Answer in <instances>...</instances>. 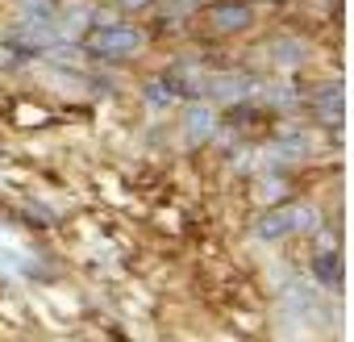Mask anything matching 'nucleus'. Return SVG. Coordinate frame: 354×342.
<instances>
[{"label":"nucleus","mask_w":354,"mask_h":342,"mask_svg":"<svg viewBox=\"0 0 354 342\" xmlns=\"http://www.w3.org/2000/svg\"><path fill=\"white\" fill-rule=\"evenodd\" d=\"M146 46V34L129 21H104V26H92V34L84 38V55L100 59V63H121V59H133L138 51Z\"/></svg>","instance_id":"obj_1"},{"label":"nucleus","mask_w":354,"mask_h":342,"mask_svg":"<svg viewBox=\"0 0 354 342\" xmlns=\"http://www.w3.org/2000/svg\"><path fill=\"white\" fill-rule=\"evenodd\" d=\"M317 226H321L317 209H308V205H275V209L254 217V238L259 242H283L292 234H317Z\"/></svg>","instance_id":"obj_2"},{"label":"nucleus","mask_w":354,"mask_h":342,"mask_svg":"<svg viewBox=\"0 0 354 342\" xmlns=\"http://www.w3.org/2000/svg\"><path fill=\"white\" fill-rule=\"evenodd\" d=\"M209 26L213 34H246L254 26V9L246 5V0H217V5H209Z\"/></svg>","instance_id":"obj_3"},{"label":"nucleus","mask_w":354,"mask_h":342,"mask_svg":"<svg viewBox=\"0 0 354 342\" xmlns=\"http://www.w3.org/2000/svg\"><path fill=\"white\" fill-rule=\"evenodd\" d=\"M313 117L321 121V125H329V129H337V125H346V84H321L317 92H313Z\"/></svg>","instance_id":"obj_4"},{"label":"nucleus","mask_w":354,"mask_h":342,"mask_svg":"<svg viewBox=\"0 0 354 342\" xmlns=\"http://www.w3.org/2000/svg\"><path fill=\"white\" fill-rule=\"evenodd\" d=\"M321 234V251L313 255V280H321L325 288H337L342 284V255H337V246H333V238L325 234V230H317Z\"/></svg>","instance_id":"obj_5"},{"label":"nucleus","mask_w":354,"mask_h":342,"mask_svg":"<svg viewBox=\"0 0 354 342\" xmlns=\"http://www.w3.org/2000/svg\"><path fill=\"white\" fill-rule=\"evenodd\" d=\"M205 92H209L213 100H242L246 92H254V84H250L246 75H221V80H209Z\"/></svg>","instance_id":"obj_6"},{"label":"nucleus","mask_w":354,"mask_h":342,"mask_svg":"<svg viewBox=\"0 0 354 342\" xmlns=\"http://www.w3.org/2000/svg\"><path fill=\"white\" fill-rule=\"evenodd\" d=\"M55 17H59V0H17V21L46 26Z\"/></svg>","instance_id":"obj_7"},{"label":"nucleus","mask_w":354,"mask_h":342,"mask_svg":"<svg viewBox=\"0 0 354 342\" xmlns=\"http://www.w3.org/2000/svg\"><path fill=\"white\" fill-rule=\"evenodd\" d=\"M213 134H217V113H213L209 105L188 109V138H192V142H209Z\"/></svg>","instance_id":"obj_8"},{"label":"nucleus","mask_w":354,"mask_h":342,"mask_svg":"<svg viewBox=\"0 0 354 342\" xmlns=\"http://www.w3.org/2000/svg\"><path fill=\"white\" fill-rule=\"evenodd\" d=\"M304 55H308V46L296 42V38H275V42H271V59H275V67H300Z\"/></svg>","instance_id":"obj_9"},{"label":"nucleus","mask_w":354,"mask_h":342,"mask_svg":"<svg viewBox=\"0 0 354 342\" xmlns=\"http://www.w3.org/2000/svg\"><path fill=\"white\" fill-rule=\"evenodd\" d=\"M254 92H263V100L271 109H292V88L288 84H267V88H254Z\"/></svg>","instance_id":"obj_10"},{"label":"nucleus","mask_w":354,"mask_h":342,"mask_svg":"<svg viewBox=\"0 0 354 342\" xmlns=\"http://www.w3.org/2000/svg\"><path fill=\"white\" fill-rule=\"evenodd\" d=\"M171 96H175V92H171V84H167V80L146 84V100H150L154 109H167V105H171Z\"/></svg>","instance_id":"obj_11"},{"label":"nucleus","mask_w":354,"mask_h":342,"mask_svg":"<svg viewBox=\"0 0 354 342\" xmlns=\"http://www.w3.org/2000/svg\"><path fill=\"white\" fill-rule=\"evenodd\" d=\"M192 9H201V0H167V17H188Z\"/></svg>","instance_id":"obj_12"},{"label":"nucleus","mask_w":354,"mask_h":342,"mask_svg":"<svg viewBox=\"0 0 354 342\" xmlns=\"http://www.w3.org/2000/svg\"><path fill=\"white\" fill-rule=\"evenodd\" d=\"M17 63H21L17 46H13V42H0V71H9V67H17Z\"/></svg>","instance_id":"obj_13"},{"label":"nucleus","mask_w":354,"mask_h":342,"mask_svg":"<svg viewBox=\"0 0 354 342\" xmlns=\"http://www.w3.org/2000/svg\"><path fill=\"white\" fill-rule=\"evenodd\" d=\"M125 9H142V5H150V0H121Z\"/></svg>","instance_id":"obj_14"}]
</instances>
